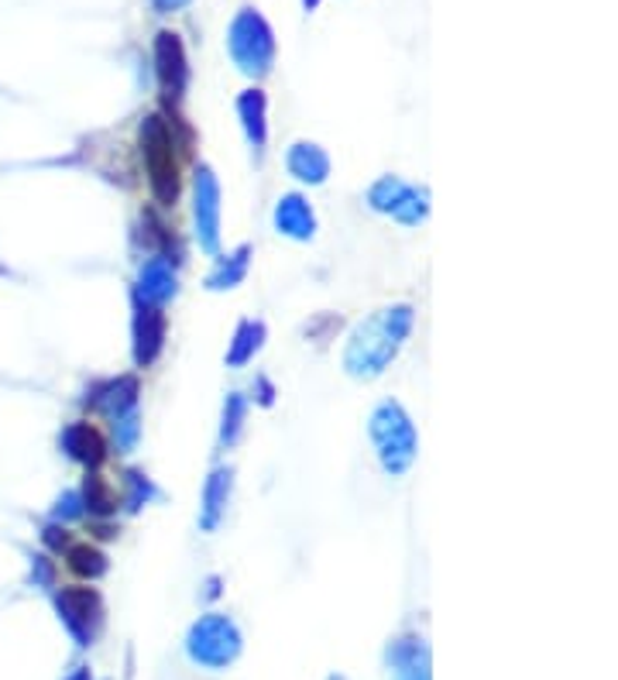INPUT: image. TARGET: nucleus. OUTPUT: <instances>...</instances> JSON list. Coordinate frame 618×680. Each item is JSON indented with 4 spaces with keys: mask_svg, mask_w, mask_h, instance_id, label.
<instances>
[{
    "mask_svg": "<svg viewBox=\"0 0 618 680\" xmlns=\"http://www.w3.org/2000/svg\"><path fill=\"white\" fill-rule=\"evenodd\" d=\"M409 326H413V310L409 307H392V310H382L375 320H368L361 331L354 334V341L347 347L350 374L371 379V374L382 371L395 358L399 344L406 341Z\"/></svg>",
    "mask_w": 618,
    "mask_h": 680,
    "instance_id": "obj_1",
    "label": "nucleus"
},
{
    "mask_svg": "<svg viewBox=\"0 0 618 680\" xmlns=\"http://www.w3.org/2000/svg\"><path fill=\"white\" fill-rule=\"evenodd\" d=\"M371 437L378 443V454L389 475H402L416 457V430L409 423V416L402 413L395 403H385L371 416Z\"/></svg>",
    "mask_w": 618,
    "mask_h": 680,
    "instance_id": "obj_2",
    "label": "nucleus"
},
{
    "mask_svg": "<svg viewBox=\"0 0 618 680\" xmlns=\"http://www.w3.org/2000/svg\"><path fill=\"white\" fill-rule=\"evenodd\" d=\"M141 152H145L148 179H152V190H155L158 203H176L179 166L173 155V134H169V128H165L162 117H148V121L141 124Z\"/></svg>",
    "mask_w": 618,
    "mask_h": 680,
    "instance_id": "obj_3",
    "label": "nucleus"
},
{
    "mask_svg": "<svg viewBox=\"0 0 618 680\" xmlns=\"http://www.w3.org/2000/svg\"><path fill=\"white\" fill-rule=\"evenodd\" d=\"M241 653V632L227 616H206L189 632V656L203 667H227Z\"/></svg>",
    "mask_w": 618,
    "mask_h": 680,
    "instance_id": "obj_4",
    "label": "nucleus"
},
{
    "mask_svg": "<svg viewBox=\"0 0 618 680\" xmlns=\"http://www.w3.org/2000/svg\"><path fill=\"white\" fill-rule=\"evenodd\" d=\"M59 616L80 646H90L104 622V601L93 588H66L59 595Z\"/></svg>",
    "mask_w": 618,
    "mask_h": 680,
    "instance_id": "obj_5",
    "label": "nucleus"
},
{
    "mask_svg": "<svg viewBox=\"0 0 618 680\" xmlns=\"http://www.w3.org/2000/svg\"><path fill=\"white\" fill-rule=\"evenodd\" d=\"M371 203L375 210H385V214L406 220V224H419L426 217V203H423V193H416L413 186L399 182L395 176L382 179L371 190Z\"/></svg>",
    "mask_w": 618,
    "mask_h": 680,
    "instance_id": "obj_6",
    "label": "nucleus"
},
{
    "mask_svg": "<svg viewBox=\"0 0 618 680\" xmlns=\"http://www.w3.org/2000/svg\"><path fill=\"white\" fill-rule=\"evenodd\" d=\"M217 227H221V190L210 169L197 176V234L206 251H217Z\"/></svg>",
    "mask_w": 618,
    "mask_h": 680,
    "instance_id": "obj_7",
    "label": "nucleus"
},
{
    "mask_svg": "<svg viewBox=\"0 0 618 680\" xmlns=\"http://www.w3.org/2000/svg\"><path fill=\"white\" fill-rule=\"evenodd\" d=\"M165 341V317L155 307H145L134 320V361L145 368L158 358Z\"/></svg>",
    "mask_w": 618,
    "mask_h": 680,
    "instance_id": "obj_8",
    "label": "nucleus"
},
{
    "mask_svg": "<svg viewBox=\"0 0 618 680\" xmlns=\"http://www.w3.org/2000/svg\"><path fill=\"white\" fill-rule=\"evenodd\" d=\"M158 80L169 97H179L186 86V59H182V45L176 35L162 32L158 35Z\"/></svg>",
    "mask_w": 618,
    "mask_h": 680,
    "instance_id": "obj_9",
    "label": "nucleus"
},
{
    "mask_svg": "<svg viewBox=\"0 0 618 680\" xmlns=\"http://www.w3.org/2000/svg\"><path fill=\"white\" fill-rule=\"evenodd\" d=\"M275 224L282 234H289V238H309V234L317 230V217H313V210H309L306 200L299 196H285L275 210Z\"/></svg>",
    "mask_w": 618,
    "mask_h": 680,
    "instance_id": "obj_10",
    "label": "nucleus"
},
{
    "mask_svg": "<svg viewBox=\"0 0 618 680\" xmlns=\"http://www.w3.org/2000/svg\"><path fill=\"white\" fill-rule=\"evenodd\" d=\"M289 169L302 179V182H323L330 172V158L317 148V145H296L289 152Z\"/></svg>",
    "mask_w": 618,
    "mask_h": 680,
    "instance_id": "obj_11",
    "label": "nucleus"
},
{
    "mask_svg": "<svg viewBox=\"0 0 618 680\" xmlns=\"http://www.w3.org/2000/svg\"><path fill=\"white\" fill-rule=\"evenodd\" d=\"M62 443H66V451L73 454L76 461H83V464H97V461L104 457V443H100V437L93 433L86 423L69 427L66 437H62Z\"/></svg>",
    "mask_w": 618,
    "mask_h": 680,
    "instance_id": "obj_12",
    "label": "nucleus"
},
{
    "mask_svg": "<svg viewBox=\"0 0 618 680\" xmlns=\"http://www.w3.org/2000/svg\"><path fill=\"white\" fill-rule=\"evenodd\" d=\"M176 293V275L165 262H148L145 272H141V296L148 302H165Z\"/></svg>",
    "mask_w": 618,
    "mask_h": 680,
    "instance_id": "obj_13",
    "label": "nucleus"
},
{
    "mask_svg": "<svg viewBox=\"0 0 618 680\" xmlns=\"http://www.w3.org/2000/svg\"><path fill=\"white\" fill-rule=\"evenodd\" d=\"M227 491H230V472H217L206 485V512H203V526L213 529L221 520V512L227 505Z\"/></svg>",
    "mask_w": 618,
    "mask_h": 680,
    "instance_id": "obj_14",
    "label": "nucleus"
},
{
    "mask_svg": "<svg viewBox=\"0 0 618 680\" xmlns=\"http://www.w3.org/2000/svg\"><path fill=\"white\" fill-rule=\"evenodd\" d=\"M241 110H245V117H248V138H251V145L261 152V145H265V124H261V114H265V100H261V93L258 90H251L248 97L241 100Z\"/></svg>",
    "mask_w": 618,
    "mask_h": 680,
    "instance_id": "obj_15",
    "label": "nucleus"
},
{
    "mask_svg": "<svg viewBox=\"0 0 618 680\" xmlns=\"http://www.w3.org/2000/svg\"><path fill=\"white\" fill-rule=\"evenodd\" d=\"M245 265H248V248L237 251L230 265L224 262L217 272H213V275H210V286H213V289H230V286H237V283H241V275H245Z\"/></svg>",
    "mask_w": 618,
    "mask_h": 680,
    "instance_id": "obj_16",
    "label": "nucleus"
},
{
    "mask_svg": "<svg viewBox=\"0 0 618 680\" xmlns=\"http://www.w3.org/2000/svg\"><path fill=\"white\" fill-rule=\"evenodd\" d=\"M69 564H73V571L83 574V577H100V574L107 571L104 553L90 550V547H76L73 553H69Z\"/></svg>",
    "mask_w": 618,
    "mask_h": 680,
    "instance_id": "obj_17",
    "label": "nucleus"
},
{
    "mask_svg": "<svg viewBox=\"0 0 618 680\" xmlns=\"http://www.w3.org/2000/svg\"><path fill=\"white\" fill-rule=\"evenodd\" d=\"M261 337V326L258 323H245L241 331H237V344L230 347V365H245L251 358V350H258V341Z\"/></svg>",
    "mask_w": 618,
    "mask_h": 680,
    "instance_id": "obj_18",
    "label": "nucleus"
},
{
    "mask_svg": "<svg viewBox=\"0 0 618 680\" xmlns=\"http://www.w3.org/2000/svg\"><path fill=\"white\" fill-rule=\"evenodd\" d=\"M399 680H430V670H426V649L423 646H409V656L402 660L399 656Z\"/></svg>",
    "mask_w": 618,
    "mask_h": 680,
    "instance_id": "obj_19",
    "label": "nucleus"
},
{
    "mask_svg": "<svg viewBox=\"0 0 618 680\" xmlns=\"http://www.w3.org/2000/svg\"><path fill=\"white\" fill-rule=\"evenodd\" d=\"M227 419H230V430H224V440L230 443L237 437V430H241V398H237V395L230 398V416Z\"/></svg>",
    "mask_w": 618,
    "mask_h": 680,
    "instance_id": "obj_20",
    "label": "nucleus"
},
{
    "mask_svg": "<svg viewBox=\"0 0 618 680\" xmlns=\"http://www.w3.org/2000/svg\"><path fill=\"white\" fill-rule=\"evenodd\" d=\"M69 680H90V673H86V670H80L76 677H69Z\"/></svg>",
    "mask_w": 618,
    "mask_h": 680,
    "instance_id": "obj_21",
    "label": "nucleus"
}]
</instances>
